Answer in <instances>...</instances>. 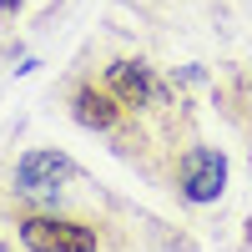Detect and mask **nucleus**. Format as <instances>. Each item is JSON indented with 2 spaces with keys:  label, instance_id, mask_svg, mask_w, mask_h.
Instances as JSON below:
<instances>
[{
  "label": "nucleus",
  "instance_id": "obj_1",
  "mask_svg": "<svg viewBox=\"0 0 252 252\" xmlns=\"http://www.w3.org/2000/svg\"><path fill=\"white\" fill-rule=\"evenodd\" d=\"M20 242L31 252H96V227L66 222V217H26Z\"/></svg>",
  "mask_w": 252,
  "mask_h": 252
},
{
  "label": "nucleus",
  "instance_id": "obj_2",
  "mask_svg": "<svg viewBox=\"0 0 252 252\" xmlns=\"http://www.w3.org/2000/svg\"><path fill=\"white\" fill-rule=\"evenodd\" d=\"M71 172H76L71 157L51 152V146H31V152L15 161V192H26V197H56V187L66 182Z\"/></svg>",
  "mask_w": 252,
  "mask_h": 252
},
{
  "label": "nucleus",
  "instance_id": "obj_3",
  "mask_svg": "<svg viewBox=\"0 0 252 252\" xmlns=\"http://www.w3.org/2000/svg\"><path fill=\"white\" fill-rule=\"evenodd\" d=\"M227 187V157L212 146H197V152L182 157V197L187 202H217Z\"/></svg>",
  "mask_w": 252,
  "mask_h": 252
},
{
  "label": "nucleus",
  "instance_id": "obj_4",
  "mask_svg": "<svg viewBox=\"0 0 252 252\" xmlns=\"http://www.w3.org/2000/svg\"><path fill=\"white\" fill-rule=\"evenodd\" d=\"M111 96L121 101V106H136V101H157V81L146 66H136V61H116L111 66Z\"/></svg>",
  "mask_w": 252,
  "mask_h": 252
},
{
  "label": "nucleus",
  "instance_id": "obj_5",
  "mask_svg": "<svg viewBox=\"0 0 252 252\" xmlns=\"http://www.w3.org/2000/svg\"><path fill=\"white\" fill-rule=\"evenodd\" d=\"M76 121L81 126H111L116 121V101L106 96V91H76Z\"/></svg>",
  "mask_w": 252,
  "mask_h": 252
},
{
  "label": "nucleus",
  "instance_id": "obj_6",
  "mask_svg": "<svg viewBox=\"0 0 252 252\" xmlns=\"http://www.w3.org/2000/svg\"><path fill=\"white\" fill-rule=\"evenodd\" d=\"M26 0H0V15H10V10H20Z\"/></svg>",
  "mask_w": 252,
  "mask_h": 252
}]
</instances>
